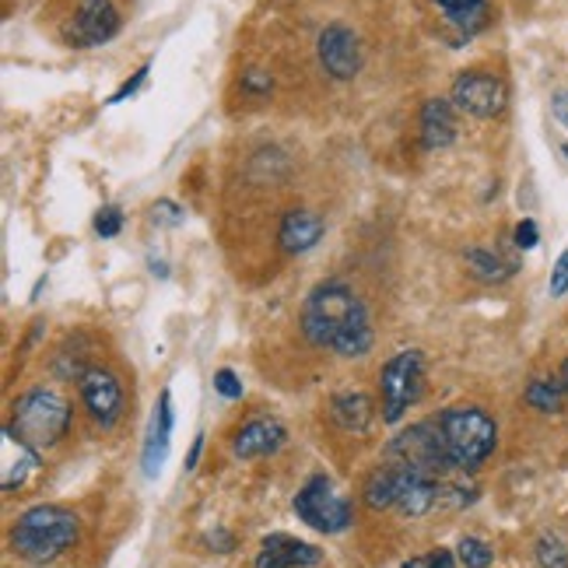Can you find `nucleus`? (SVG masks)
<instances>
[{
    "label": "nucleus",
    "mask_w": 568,
    "mask_h": 568,
    "mask_svg": "<svg viewBox=\"0 0 568 568\" xmlns=\"http://www.w3.org/2000/svg\"><path fill=\"white\" fill-rule=\"evenodd\" d=\"M302 334L310 344L326 347L341 358H362L376 344L365 302L344 281H323L310 292L302 305Z\"/></svg>",
    "instance_id": "nucleus-1"
},
{
    "label": "nucleus",
    "mask_w": 568,
    "mask_h": 568,
    "mask_svg": "<svg viewBox=\"0 0 568 568\" xmlns=\"http://www.w3.org/2000/svg\"><path fill=\"white\" fill-rule=\"evenodd\" d=\"M78 534H81V523L71 509L36 506L29 513H21L11 527V548L29 565H50L68 548H74Z\"/></svg>",
    "instance_id": "nucleus-2"
},
{
    "label": "nucleus",
    "mask_w": 568,
    "mask_h": 568,
    "mask_svg": "<svg viewBox=\"0 0 568 568\" xmlns=\"http://www.w3.org/2000/svg\"><path fill=\"white\" fill-rule=\"evenodd\" d=\"M68 428H71V404L50 386H36L26 397H18L11 425H8L14 439L32 446L36 453L57 446L63 435H68Z\"/></svg>",
    "instance_id": "nucleus-3"
},
{
    "label": "nucleus",
    "mask_w": 568,
    "mask_h": 568,
    "mask_svg": "<svg viewBox=\"0 0 568 568\" xmlns=\"http://www.w3.org/2000/svg\"><path fill=\"white\" fill-rule=\"evenodd\" d=\"M456 470H477L498 446V425L480 407H446L435 414Z\"/></svg>",
    "instance_id": "nucleus-4"
},
{
    "label": "nucleus",
    "mask_w": 568,
    "mask_h": 568,
    "mask_svg": "<svg viewBox=\"0 0 568 568\" xmlns=\"http://www.w3.org/2000/svg\"><path fill=\"white\" fill-rule=\"evenodd\" d=\"M383 460L393 464V467H400V470H410V474L435 477V480H446V474L456 470L453 460H449L439 418H425L418 425L397 432L389 439V446L383 449Z\"/></svg>",
    "instance_id": "nucleus-5"
},
{
    "label": "nucleus",
    "mask_w": 568,
    "mask_h": 568,
    "mask_svg": "<svg viewBox=\"0 0 568 568\" xmlns=\"http://www.w3.org/2000/svg\"><path fill=\"white\" fill-rule=\"evenodd\" d=\"M295 516L305 523V527H313L316 534H326V537L352 530V523H355L352 501H347L334 488V477H326V474L310 477L298 488V495H295Z\"/></svg>",
    "instance_id": "nucleus-6"
},
{
    "label": "nucleus",
    "mask_w": 568,
    "mask_h": 568,
    "mask_svg": "<svg viewBox=\"0 0 568 568\" xmlns=\"http://www.w3.org/2000/svg\"><path fill=\"white\" fill-rule=\"evenodd\" d=\"M422 393H425V358H422V352L393 355L379 373L383 422L400 425L404 414L422 400Z\"/></svg>",
    "instance_id": "nucleus-7"
},
{
    "label": "nucleus",
    "mask_w": 568,
    "mask_h": 568,
    "mask_svg": "<svg viewBox=\"0 0 568 568\" xmlns=\"http://www.w3.org/2000/svg\"><path fill=\"white\" fill-rule=\"evenodd\" d=\"M453 105L467 116L495 120V116L506 113L509 89H506V81L488 74V71H464L453 81Z\"/></svg>",
    "instance_id": "nucleus-8"
},
{
    "label": "nucleus",
    "mask_w": 568,
    "mask_h": 568,
    "mask_svg": "<svg viewBox=\"0 0 568 568\" xmlns=\"http://www.w3.org/2000/svg\"><path fill=\"white\" fill-rule=\"evenodd\" d=\"M81 404L99 428H113L123 414V386L105 365H89L78 379Z\"/></svg>",
    "instance_id": "nucleus-9"
},
{
    "label": "nucleus",
    "mask_w": 568,
    "mask_h": 568,
    "mask_svg": "<svg viewBox=\"0 0 568 568\" xmlns=\"http://www.w3.org/2000/svg\"><path fill=\"white\" fill-rule=\"evenodd\" d=\"M316 57L323 71L337 81H352L362 71V42L347 26H326L316 39Z\"/></svg>",
    "instance_id": "nucleus-10"
},
{
    "label": "nucleus",
    "mask_w": 568,
    "mask_h": 568,
    "mask_svg": "<svg viewBox=\"0 0 568 568\" xmlns=\"http://www.w3.org/2000/svg\"><path fill=\"white\" fill-rule=\"evenodd\" d=\"M120 26L123 21H120V11L113 8V0H84L74 21L68 26V42H74L81 50H92L113 39Z\"/></svg>",
    "instance_id": "nucleus-11"
},
{
    "label": "nucleus",
    "mask_w": 568,
    "mask_h": 568,
    "mask_svg": "<svg viewBox=\"0 0 568 568\" xmlns=\"http://www.w3.org/2000/svg\"><path fill=\"white\" fill-rule=\"evenodd\" d=\"M323 561V551L316 544H305L292 534H267L260 540L256 568H316Z\"/></svg>",
    "instance_id": "nucleus-12"
},
{
    "label": "nucleus",
    "mask_w": 568,
    "mask_h": 568,
    "mask_svg": "<svg viewBox=\"0 0 568 568\" xmlns=\"http://www.w3.org/2000/svg\"><path fill=\"white\" fill-rule=\"evenodd\" d=\"M323 232H326V225H323V217L316 211L292 207L277 225V250L284 256H302V253H310L320 243Z\"/></svg>",
    "instance_id": "nucleus-13"
},
{
    "label": "nucleus",
    "mask_w": 568,
    "mask_h": 568,
    "mask_svg": "<svg viewBox=\"0 0 568 568\" xmlns=\"http://www.w3.org/2000/svg\"><path fill=\"white\" fill-rule=\"evenodd\" d=\"M284 443H288V432L274 418H253L232 435V453L239 460H260V456H274Z\"/></svg>",
    "instance_id": "nucleus-14"
},
{
    "label": "nucleus",
    "mask_w": 568,
    "mask_h": 568,
    "mask_svg": "<svg viewBox=\"0 0 568 568\" xmlns=\"http://www.w3.org/2000/svg\"><path fill=\"white\" fill-rule=\"evenodd\" d=\"M172 425H176V414H172V393L162 389L159 407H155V418H151L148 439H144V456H141V470L151 480H155L162 474V467H165L169 443H172Z\"/></svg>",
    "instance_id": "nucleus-15"
},
{
    "label": "nucleus",
    "mask_w": 568,
    "mask_h": 568,
    "mask_svg": "<svg viewBox=\"0 0 568 568\" xmlns=\"http://www.w3.org/2000/svg\"><path fill=\"white\" fill-rule=\"evenodd\" d=\"M331 418L337 428L352 432V435H365L376 422V404L368 393H358V389H347V393H337L331 400Z\"/></svg>",
    "instance_id": "nucleus-16"
},
{
    "label": "nucleus",
    "mask_w": 568,
    "mask_h": 568,
    "mask_svg": "<svg viewBox=\"0 0 568 568\" xmlns=\"http://www.w3.org/2000/svg\"><path fill=\"white\" fill-rule=\"evenodd\" d=\"M456 141V109L449 99H428L422 105V144L428 151L449 148Z\"/></svg>",
    "instance_id": "nucleus-17"
},
{
    "label": "nucleus",
    "mask_w": 568,
    "mask_h": 568,
    "mask_svg": "<svg viewBox=\"0 0 568 568\" xmlns=\"http://www.w3.org/2000/svg\"><path fill=\"white\" fill-rule=\"evenodd\" d=\"M400 480H404L400 467H393V464H386V460H383L373 474L365 477L362 501H365L368 509H376V513H383V509H397Z\"/></svg>",
    "instance_id": "nucleus-18"
},
{
    "label": "nucleus",
    "mask_w": 568,
    "mask_h": 568,
    "mask_svg": "<svg viewBox=\"0 0 568 568\" xmlns=\"http://www.w3.org/2000/svg\"><path fill=\"white\" fill-rule=\"evenodd\" d=\"M464 264H467V271H470L477 281H485V284H501V281H509V277L519 271L516 260H506L501 253L480 250V246H474V250L464 253Z\"/></svg>",
    "instance_id": "nucleus-19"
},
{
    "label": "nucleus",
    "mask_w": 568,
    "mask_h": 568,
    "mask_svg": "<svg viewBox=\"0 0 568 568\" xmlns=\"http://www.w3.org/2000/svg\"><path fill=\"white\" fill-rule=\"evenodd\" d=\"M464 36H477L488 26V0H432Z\"/></svg>",
    "instance_id": "nucleus-20"
},
{
    "label": "nucleus",
    "mask_w": 568,
    "mask_h": 568,
    "mask_svg": "<svg viewBox=\"0 0 568 568\" xmlns=\"http://www.w3.org/2000/svg\"><path fill=\"white\" fill-rule=\"evenodd\" d=\"M523 400H527L534 410L540 414H558L568 407L565 400V389H561V379H551V376H544V379H530L527 393H523Z\"/></svg>",
    "instance_id": "nucleus-21"
},
{
    "label": "nucleus",
    "mask_w": 568,
    "mask_h": 568,
    "mask_svg": "<svg viewBox=\"0 0 568 568\" xmlns=\"http://www.w3.org/2000/svg\"><path fill=\"white\" fill-rule=\"evenodd\" d=\"M537 565L540 568H568V548H565V540L558 534H544L537 540Z\"/></svg>",
    "instance_id": "nucleus-22"
},
{
    "label": "nucleus",
    "mask_w": 568,
    "mask_h": 568,
    "mask_svg": "<svg viewBox=\"0 0 568 568\" xmlns=\"http://www.w3.org/2000/svg\"><path fill=\"white\" fill-rule=\"evenodd\" d=\"M456 561L467 565V568H488L495 561V551L488 548L485 540L477 537H464L460 544H456Z\"/></svg>",
    "instance_id": "nucleus-23"
},
{
    "label": "nucleus",
    "mask_w": 568,
    "mask_h": 568,
    "mask_svg": "<svg viewBox=\"0 0 568 568\" xmlns=\"http://www.w3.org/2000/svg\"><path fill=\"white\" fill-rule=\"evenodd\" d=\"M120 229H123V211L116 204H105L95 214V235L99 239H113V235H120Z\"/></svg>",
    "instance_id": "nucleus-24"
},
{
    "label": "nucleus",
    "mask_w": 568,
    "mask_h": 568,
    "mask_svg": "<svg viewBox=\"0 0 568 568\" xmlns=\"http://www.w3.org/2000/svg\"><path fill=\"white\" fill-rule=\"evenodd\" d=\"M404 568H456V551L449 548H435V551H425L418 558H407Z\"/></svg>",
    "instance_id": "nucleus-25"
},
{
    "label": "nucleus",
    "mask_w": 568,
    "mask_h": 568,
    "mask_svg": "<svg viewBox=\"0 0 568 568\" xmlns=\"http://www.w3.org/2000/svg\"><path fill=\"white\" fill-rule=\"evenodd\" d=\"M214 389L222 393L225 400L243 397V383H239V376L232 373V368H217V373H214Z\"/></svg>",
    "instance_id": "nucleus-26"
},
{
    "label": "nucleus",
    "mask_w": 568,
    "mask_h": 568,
    "mask_svg": "<svg viewBox=\"0 0 568 568\" xmlns=\"http://www.w3.org/2000/svg\"><path fill=\"white\" fill-rule=\"evenodd\" d=\"M148 78H151V68L144 63V68H138V71H134V78H126V81H123V89H120L113 99H109V102L116 105V102H123V99H130V95H138V92H141V84H144Z\"/></svg>",
    "instance_id": "nucleus-27"
},
{
    "label": "nucleus",
    "mask_w": 568,
    "mask_h": 568,
    "mask_svg": "<svg viewBox=\"0 0 568 568\" xmlns=\"http://www.w3.org/2000/svg\"><path fill=\"white\" fill-rule=\"evenodd\" d=\"M537 243H540L537 222H530V217H523V222L516 225V246H519V250H534Z\"/></svg>",
    "instance_id": "nucleus-28"
},
{
    "label": "nucleus",
    "mask_w": 568,
    "mask_h": 568,
    "mask_svg": "<svg viewBox=\"0 0 568 568\" xmlns=\"http://www.w3.org/2000/svg\"><path fill=\"white\" fill-rule=\"evenodd\" d=\"M568 292V250L558 256V264H555V271H551V295L558 298V295H565Z\"/></svg>",
    "instance_id": "nucleus-29"
},
{
    "label": "nucleus",
    "mask_w": 568,
    "mask_h": 568,
    "mask_svg": "<svg viewBox=\"0 0 568 568\" xmlns=\"http://www.w3.org/2000/svg\"><path fill=\"white\" fill-rule=\"evenodd\" d=\"M243 89H246L250 95H271L274 81H271L267 74H260V71H246V78H243Z\"/></svg>",
    "instance_id": "nucleus-30"
},
{
    "label": "nucleus",
    "mask_w": 568,
    "mask_h": 568,
    "mask_svg": "<svg viewBox=\"0 0 568 568\" xmlns=\"http://www.w3.org/2000/svg\"><path fill=\"white\" fill-rule=\"evenodd\" d=\"M151 217H159V222H183V211L180 207H172V201H159L155 207H151Z\"/></svg>",
    "instance_id": "nucleus-31"
},
{
    "label": "nucleus",
    "mask_w": 568,
    "mask_h": 568,
    "mask_svg": "<svg viewBox=\"0 0 568 568\" xmlns=\"http://www.w3.org/2000/svg\"><path fill=\"white\" fill-rule=\"evenodd\" d=\"M551 113H555V120L568 130V89H561V92L551 99Z\"/></svg>",
    "instance_id": "nucleus-32"
},
{
    "label": "nucleus",
    "mask_w": 568,
    "mask_h": 568,
    "mask_svg": "<svg viewBox=\"0 0 568 568\" xmlns=\"http://www.w3.org/2000/svg\"><path fill=\"white\" fill-rule=\"evenodd\" d=\"M207 544H211V548L214 551H232L235 548V540L225 534V530H217V534H207Z\"/></svg>",
    "instance_id": "nucleus-33"
},
{
    "label": "nucleus",
    "mask_w": 568,
    "mask_h": 568,
    "mask_svg": "<svg viewBox=\"0 0 568 568\" xmlns=\"http://www.w3.org/2000/svg\"><path fill=\"white\" fill-rule=\"evenodd\" d=\"M201 453H204V435H196V439H193V449H190V456H186V470H193L196 464H201Z\"/></svg>",
    "instance_id": "nucleus-34"
},
{
    "label": "nucleus",
    "mask_w": 568,
    "mask_h": 568,
    "mask_svg": "<svg viewBox=\"0 0 568 568\" xmlns=\"http://www.w3.org/2000/svg\"><path fill=\"white\" fill-rule=\"evenodd\" d=\"M558 379H561V389H565V400H568V358L561 362V368H558Z\"/></svg>",
    "instance_id": "nucleus-35"
},
{
    "label": "nucleus",
    "mask_w": 568,
    "mask_h": 568,
    "mask_svg": "<svg viewBox=\"0 0 568 568\" xmlns=\"http://www.w3.org/2000/svg\"><path fill=\"white\" fill-rule=\"evenodd\" d=\"M561 155H565V159H568V144H561Z\"/></svg>",
    "instance_id": "nucleus-36"
}]
</instances>
